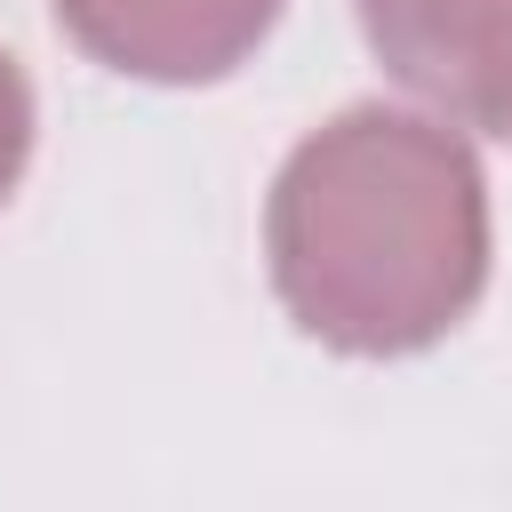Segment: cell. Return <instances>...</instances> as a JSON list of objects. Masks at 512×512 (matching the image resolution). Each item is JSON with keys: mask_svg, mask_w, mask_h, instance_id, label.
<instances>
[{"mask_svg": "<svg viewBox=\"0 0 512 512\" xmlns=\"http://www.w3.org/2000/svg\"><path fill=\"white\" fill-rule=\"evenodd\" d=\"M24 160H32V88H24L16 56L0 48V208H8L16 176H24Z\"/></svg>", "mask_w": 512, "mask_h": 512, "instance_id": "obj_4", "label": "cell"}, {"mask_svg": "<svg viewBox=\"0 0 512 512\" xmlns=\"http://www.w3.org/2000/svg\"><path fill=\"white\" fill-rule=\"evenodd\" d=\"M264 248L304 336L360 360L424 352L488 288V176L448 120L352 104L288 152Z\"/></svg>", "mask_w": 512, "mask_h": 512, "instance_id": "obj_1", "label": "cell"}, {"mask_svg": "<svg viewBox=\"0 0 512 512\" xmlns=\"http://www.w3.org/2000/svg\"><path fill=\"white\" fill-rule=\"evenodd\" d=\"M464 120H472V128H488V136H504V144H512V56H504V72H496V80H488V88H480V104H472V112H464Z\"/></svg>", "mask_w": 512, "mask_h": 512, "instance_id": "obj_5", "label": "cell"}, {"mask_svg": "<svg viewBox=\"0 0 512 512\" xmlns=\"http://www.w3.org/2000/svg\"><path fill=\"white\" fill-rule=\"evenodd\" d=\"M280 0H56V24L128 80L200 88L248 64L272 32Z\"/></svg>", "mask_w": 512, "mask_h": 512, "instance_id": "obj_2", "label": "cell"}, {"mask_svg": "<svg viewBox=\"0 0 512 512\" xmlns=\"http://www.w3.org/2000/svg\"><path fill=\"white\" fill-rule=\"evenodd\" d=\"M360 32L400 88L464 120L512 56V0H360Z\"/></svg>", "mask_w": 512, "mask_h": 512, "instance_id": "obj_3", "label": "cell"}]
</instances>
